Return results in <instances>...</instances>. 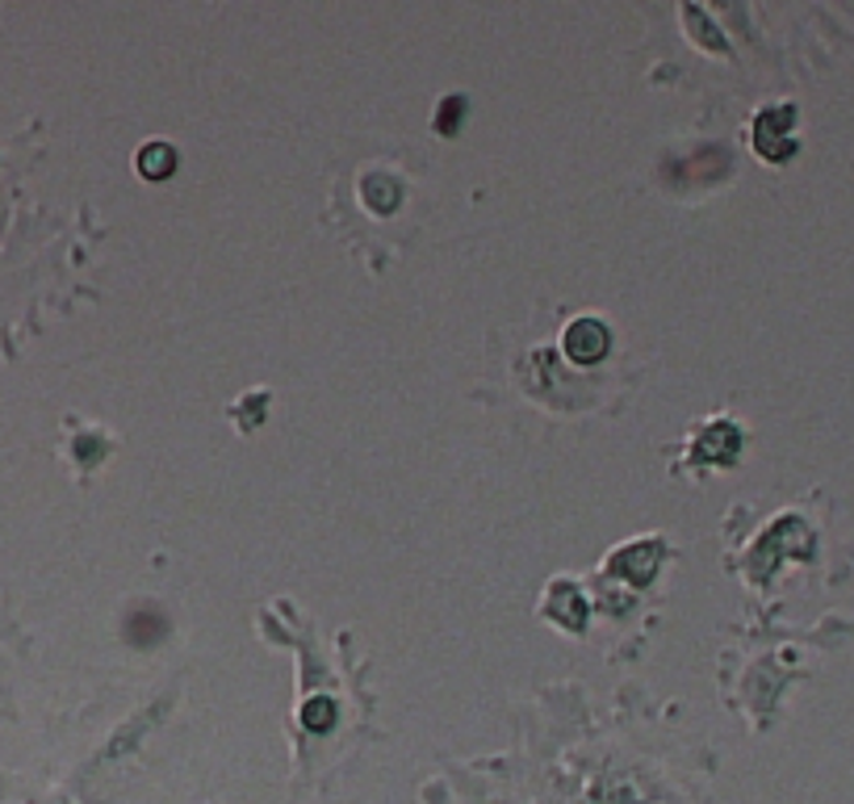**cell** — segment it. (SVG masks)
Masks as SVG:
<instances>
[{"mask_svg": "<svg viewBox=\"0 0 854 804\" xmlns=\"http://www.w3.org/2000/svg\"><path fill=\"white\" fill-rule=\"evenodd\" d=\"M172 168H176V151L168 142H147L139 151V172L147 181H164L172 176Z\"/></svg>", "mask_w": 854, "mask_h": 804, "instance_id": "2", "label": "cell"}, {"mask_svg": "<svg viewBox=\"0 0 854 804\" xmlns=\"http://www.w3.org/2000/svg\"><path fill=\"white\" fill-rule=\"evenodd\" d=\"M332 716L335 712H332L327 700H310L307 709H302V721H307L310 730H327V725H332Z\"/></svg>", "mask_w": 854, "mask_h": 804, "instance_id": "3", "label": "cell"}, {"mask_svg": "<svg viewBox=\"0 0 854 804\" xmlns=\"http://www.w3.org/2000/svg\"><path fill=\"white\" fill-rule=\"evenodd\" d=\"M562 344H566V356L574 365H595L608 353V328L599 319H574L562 335Z\"/></svg>", "mask_w": 854, "mask_h": 804, "instance_id": "1", "label": "cell"}]
</instances>
